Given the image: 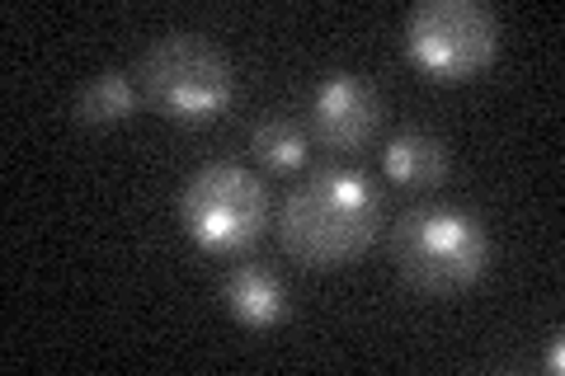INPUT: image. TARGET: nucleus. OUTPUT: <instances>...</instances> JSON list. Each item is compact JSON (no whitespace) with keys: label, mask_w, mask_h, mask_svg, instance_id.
Wrapping results in <instances>:
<instances>
[{"label":"nucleus","mask_w":565,"mask_h":376,"mask_svg":"<svg viewBox=\"0 0 565 376\" xmlns=\"http://www.w3.org/2000/svg\"><path fill=\"white\" fill-rule=\"evenodd\" d=\"M561 367H565V334L552 330V339H546V348H542V372L546 376H561Z\"/></svg>","instance_id":"nucleus-11"},{"label":"nucleus","mask_w":565,"mask_h":376,"mask_svg":"<svg viewBox=\"0 0 565 376\" xmlns=\"http://www.w3.org/2000/svg\"><path fill=\"white\" fill-rule=\"evenodd\" d=\"M490 255L486 222L457 203H419L392 226L396 273L424 297L471 292L490 273Z\"/></svg>","instance_id":"nucleus-2"},{"label":"nucleus","mask_w":565,"mask_h":376,"mask_svg":"<svg viewBox=\"0 0 565 376\" xmlns=\"http://www.w3.org/2000/svg\"><path fill=\"white\" fill-rule=\"evenodd\" d=\"M132 76L141 85V99L180 128H207L236 104L232 57L193 29H170L151 39Z\"/></svg>","instance_id":"nucleus-3"},{"label":"nucleus","mask_w":565,"mask_h":376,"mask_svg":"<svg viewBox=\"0 0 565 376\" xmlns=\"http://www.w3.org/2000/svg\"><path fill=\"white\" fill-rule=\"evenodd\" d=\"M382 174L396 189H429L444 184L448 174V147L424 128H405L382 147Z\"/></svg>","instance_id":"nucleus-8"},{"label":"nucleus","mask_w":565,"mask_h":376,"mask_svg":"<svg viewBox=\"0 0 565 376\" xmlns=\"http://www.w3.org/2000/svg\"><path fill=\"white\" fill-rule=\"evenodd\" d=\"M382 128V95L353 71H330L311 85L307 132L326 151H363Z\"/></svg>","instance_id":"nucleus-6"},{"label":"nucleus","mask_w":565,"mask_h":376,"mask_svg":"<svg viewBox=\"0 0 565 376\" xmlns=\"http://www.w3.org/2000/svg\"><path fill=\"white\" fill-rule=\"evenodd\" d=\"M250 155L259 160L264 170L292 174V170H302L311 160V132L302 128V122H292V118H264V122H255V132H250Z\"/></svg>","instance_id":"nucleus-10"},{"label":"nucleus","mask_w":565,"mask_h":376,"mask_svg":"<svg viewBox=\"0 0 565 376\" xmlns=\"http://www.w3.org/2000/svg\"><path fill=\"white\" fill-rule=\"evenodd\" d=\"M386 226V198L363 165H321L278 207V245L311 273H334L367 255Z\"/></svg>","instance_id":"nucleus-1"},{"label":"nucleus","mask_w":565,"mask_h":376,"mask_svg":"<svg viewBox=\"0 0 565 376\" xmlns=\"http://www.w3.org/2000/svg\"><path fill=\"white\" fill-rule=\"evenodd\" d=\"M141 85L132 71L122 66H104L99 76H90L81 89H76V104H71V114L85 128H118V122H128L137 109H141Z\"/></svg>","instance_id":"nucleus-9"},{"label":"nucleus","mask_w":565,"mask_h":376,"mask_svg":"<svg viewBox=\"0 0 565 376\" xmlns=\"http://www.w3.org/2000/svg\"><path fill=\"white\" fill-rule=\"evenodd\" d=\"M222 301L236 325H245V330H274L292 315L288 282L259 264H236L222 282Z\"/></svg>","instance_id":"nucleus-7"},{"label":"nucleus","mask_w":565,"mask_h":376,"mask_svg":"<svg viewBox=\"0 0 565 376\" xmlns=\"http://www.w3.org/2000/svg\"><path fill=\"white\" fill-rule=\"evenodd\" d=\"M401 43L419 76L462 85L500 57V14L481 0H415L401 24Z\"/></svg>","instance_id":"nucleus-5"},{"label":"nucleus","mask_w":565,"mask_h":376,"mask_svg":"<svg viewBox=\"0 0 565 376\" xmlns=\"http://www.w3.org/2000/svg\"><path fill=\"white\" fill-rule=\"evenodd\" d=\"M174 212H180L184 236L203 255L236 259L264 236L274 203H269V184L255 170H245L241 160H207L180 184Z\"/></svg>","instance_id":"nucleus-4"}]
</instances>
